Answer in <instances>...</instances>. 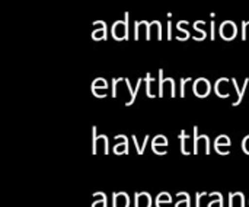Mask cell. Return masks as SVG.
Returning a JSON list of instances; mask_svg holds the SVG:
<instances>
[{"label": "cell", "instance_id": "obj_8", "mask_svg": "<svg viewBox=\"0 0 249 207\" xmlns=\"http://www.w3.org/2000/svg\"><path fill=\"white\" fill-rule=\"evenodd\" d=\"M179 140H181V152L184 155H190V153H194V140L191 142L190 137H188V133L184 130L181 132L179 134Z\"/></svg>", "mask_w": 249, "mask_h": 207}, {"label": "cell", "instance_id": "obj_33", "mask_svg": "<svg viewBox=\"0 0 249 207\" xmlns=\"http://www.w3.org/2000/svg\"><path fill=\"white\" fill-rule=\"evenodd\" d=\"M207 196V193H197V202H196V207H201V197Z\"/></svg>", "mask_w": 249, "mask_h": 207}, {"label": "cell", "instance_id": "obj_15", "mask_svg": "<svg viewBox=\"0 0 249 207\" xmlns=\"http://www.w3.org/2000/svg\"><path fill=\"white\" fill-rule=\"evenodd\" d=\"M232 83H233V88H235V91H236V94H238V99L232 104L233 107H238L241 102H242V99H244V94H245V91H247V88H248V83H249V79H245V83H244V88L242 89H239V86H238V82H236V79H232L231 80Z\"/></svg>", "mask_w": 249, "mask_h": 207}, {"label": "cell", "instance_id": "obj_22", "mask_svg": "<svg viewBox=\"0 0 249 207\" xmlns=\"http://www.w3.org/2000/svg\"><path fill=\"white\" fill-rule=\"evenodd\" d=\"M144 82H146V92H147V96H149V98H155V94L152 92V82H153L152 76H150V75H146Z\"/></svg>", "mask_w": 249, "mask_h": 207}, {"label": "cell", "instance_id": "obj_27", "mask_svg": "<svg viewBox=\"0 0 249 207\" xmlns=\"http://www.w3.org/2000/svg\"><path fill=\"white\" fill-rule=\"evenodd\" d=\"M207 207H223V197H222V194H220L216 200L210 202Z\"/></svg>", "mask_w": 249, "mask_h": 207}, {"label": "cell", "instance_id": "obj_26", "mask_svg": "<svg viewBox=\"0 0 249 207\" xmlns=\"http://www.w3.org/2000/svg\"><path fill=\"white\" fill-rule=\"evenodd\" d=\"M248 35H249V20L248 22H244V23H242V39H244V41H247V39H248Z\"/></svg>", "mask_w": 249, "mask_h": 207}, {"label": "cell", "instance_id": "obj_25", "mask_svg": "<svg viewBox=\"0 0 249 207\" xmlns=\"http://www.w3.org/2000/svg\"><path fill=\"white\" fill-rule=\"evenodd\" d=\"M156 202H168V203H172V199H171V194L169 193H160L156 197Z\"/></svg>", "mask_w": 249, "mask_h": 207}, {"label": "cell", "instance_id": "obj_2", "mask_svg": "<svg viewBox=\"0 0 249 207\" xmlns=\"http://www.w3.org/2000/svg\"><path fill=\"white\" fill-rule=\"evenodd\" d=\"M219 34L225 41H233L238 35V26L233 20H225L220 23Z\"/></svg>", "mask_w": 249, "mask_h": 207}, {"label": "cell", "instance_id": "obj_32", "mask_svg": "<svg viewBox=\"0 0 249 207\" xmlns=\"http://www.w3.org/2000/svg\"><path fill=\"white\" fill-rule=\"evenodd\" d=\"M104 91H107V89H92V92H93V95H95L96 98H105L107 94H102Z\"/></svg>", "mask_w": 249, "mask_h": 207}, {"label": "cell", "instance_id": "obj_34", "mask_svg": "<svg viewBox=\"0 0 249 207\" xmlns=\"http://www.w3.org/2000/svg\"><path fill=\"white\" fill-rule=\"evenodd\" d=\"M168 39L169 41L172 39V22L171 20L168 22Z\"/></svg>", "mask_w": 249, "mask_h": 207}, {"label": "cell", "instance_id": "obj_3", "mask_svg": "<svg viewBox=\"0 0 249 207\" xmlns=\"http://www.w3.org/2000/svg\"><path fill=\"white\" fill-rule=\"evenodd\" d=\"M193 91H194V95L198 96V98H206L210 95L212 92V83L206 79V77H198L194 80L193 83Z\"/></svg>", "mask_w": 249, "mask_h": 207}, {"label": "cell", "instance_id": "obj_29", "mask_svg": "<svg viewBox=\"0 0 249 207\" xmlns=\"http://www.w3.org/2000/svg\"><path fill=\"white\" fill-rule=\"evenodd\" d=\"M153 148V152L158 153V155H166V148L168 146H152Z\"/></svg>", "mask_w": 249, "mask_h": 207}, {"label": "cell", "instance_id": "obj_9", "mask_svg": "<svg viewBox=\"0 0 249 207\" xmlns=\"http://www.w3.org/2000/svg\"><path fill=\"white\" fill-rule=\"evenodd\" d=\"M93 25L96 28L92 31V39H95V41L107 39V25H105V22L96 20V22H93Z\"/></svg>", "mask_w": 249, "mask_h": 207}, {"label": "cell", "instance_id": "obj_36", "mask_svg": "<svg viewBox=\"0 0 249 207\" xmlns=\"http://www.w3.org/2000/svg\"><path fill=\"white\" fill-rule=\"evenodd\" d=\"M156 207H171V203H168V202H156Z\"/></svg>", "mask_w": 249, "mask_h": 207}, {"label": "cell", "instance_id": "obj_5", "mask_svg": "<svg viewBox=\"0 0 249 207\" xmlns=\"http://www.w3.org/2000/svg\"><path fill=\"white\" fill-rule=\"evenodd\" d=\"M201 146H204L206 149V155H210V139L203 134V136H198V127H194V153L198 155Z\"/></svg>", "mask_w": 249, "mask_h": 207}, {"label": "cell", "instance_id": "obj_14", "mask_svg": "<svg viewBox=\"0 0 249 207\" xmlns=\"http://www.w3.org/2000/svg\"><path fill=\"white\" fill-rule=\"evenodd\" d=\"M228 82H229V80H228L226 77L219 79V80L216 82V85H214V91H216L217 96H220V98H228V96H229V91H228V88H226Z\"/></svg>", "mask_w": 249, "mask_h": 207}, {"label": "cell", "instance_id": "obj_12", "mask_svg": "<svg viewBox=\"0 0 249 207\" xmlns=\"http://www.w3.org/2000/svg\"><path fill=\"white\" fill-rule=\"evenodd\" d=\"M112 207H130V197L127 193H114Z\"/></svg>", "mask_w": 249, "mask_h": 207}, {"label": "cell", "instance_id": "obj_1", "mask_svg": "<svg viewBox=\"0 0 249 207\" xmlns=\"http://www.w3.org/2000/svg\"><path fill=\"white\" fill-rule=\"evenodd\" d=\"M128 13H125L124 19L115 20L111 26V35L115 41L128 39Z\"/></svg>", "mask_w": 249, "mask_h": 207}, {"label": "cell", "instance_id": "obj_13", "mask_svg": "<svg viewBox=\"0 0 249 207\" xmlns=\"http://www.w3.org/2000/svg\"><path fill=\"white\" fill-rule=\"evenodd\" d=\"M134 207H152V197L149 193H136Z\"/></svg>", "mask_w": 249, "mask_h": 207}, {"label": "cell", "instance_id": "obj_21", "mask_svg": "<svg viewBox=\"0 0 249 207\" xmlns=\"http://www.w3.org/2000/svg\"><path fill=\"white\" fill-rule=\"evenodd\" d=\"M178 194H181L184 199H182V200H179V202H177L175 207H191V202H190V196H188V193H178Z\"/></svg>", "mask_w": 249, "mask_h": 207}, {"label": "cell", "instance_id": "obj_28", "mask_svg": "<svg viewBox=\"0 0 249 207\" xmlns=\"http://www.w3.org/2000/svg\"><path fill=\"white\" fill-rule=\"evenodd\" d=\"M190 80H191V77H188V79H184V77H182V79H181V88H179V96H182V98L185 96V83H187V82H190Z\"/></svg>", "mask_w": 249, "mask_h": 207}, {"label": "cell", "instance_id": "obj_6", "mask_svg": "<svg viewBox=\"0 0 249 207\" xmlns=\"http://www.w3.org/2000/svg\"><path fill=\"white\" fill-rule=\"evenodd\" d=\"M92 134H93V145H92V153L96 155L98 153V148L99 145H102L105 148V155H108V137L105 134L102 136H96V127L92 129Z\"/></svg>", "mask_w": 249, "mask_h": 207}, {"label": "cell", "instance_id": "obj_11", "mask_svg": "<svg viewBox=\"0 0 249 207\" xmlns=\"http://www.w3.org/2000/svg\"><path fill=\"white\" fill-rule=\"evenodd\" d=\"M115 140H121V142L115 143L114 153L115 155H125V153H128V140H127V137L120 134V136H115Z\"/></svg>", "mask_w": 249, "mask_h": 207}, {"label": "cell", "instance_id": "obj_17", "mask_svg": "<svg viewBox=\"0 0 249 207\" xmlns=\"http://www.w3.org/2000/svg\"><path fill=\"white\" fill-rule=\"evenodd\" d=\"M93 203H92V207H108V203H107V196L105 193H95L93 194Z\"/></svg>", "mask_w": 249, "mask_h": 207}, {"label": "cell", "instance_id": "obj_24", "mask_svg": "<svg viewBox=\"0 0 249 207\" xmlns=\"http://www.w3.org/2000/svg\"><path fill=\"white\" fill-rule=\"evenodd\" d=\"M201 23H203V20H200V22L197 20V22L194 23V29H196L197 32H200V34H201V41H203V39H206V37H207V32H206V31H204V29L200 26Z\"/></svg>", "mask_w": 249, "mask_h": 207}, {"label": "cell", "instance_id": "obj_20", "mask_svg": "<svg viewBox=\"0 0 249 207\" xmlns=\"http://www.w3.org/2000/svg\"><path fill=\"white\" fill-rule=\"evenodd\" d=\"M92 89H108V82L102 77H98L92 83Z\"/></svg>", "mask_w": 249, "mask_h": 207}, {"label": "cell", "instance_id": "obj_23", "mask_svg": "<svg viewBox=\"0 0 249 207\" xmlns=\"http://www.w3.org/2000/svg\"><path fill=\"white\" fill-rule=\"evenodd\" d=\"M152 146H168V139L165 136H156L152 140Z\"/></svg>", "mask_w": 249, "mask_h": 207}, {"label": "cell", "instance_id": "obj_16", "mask_svg": "<svg viewBox=\"0 0 249 207\" xmlns=\"http://www.w3.org/2000/svg\"><path fill=\"white\" fill-rule=\"evenodd\" d=\"M245 207V196L242 193L229 194V207Z\"/></svg>", "mask_w": 249, "mask_h": 207}, {"label": "cell", "instance_id": "obj_19", "mask_svg": "<svg viewBox=\"0 0 249 207\" xmlns=\"http://www.w3.org/2000/svg\"><path fill=\"white\" fill-rule=\"evenodd\" d=\"M131 140H133V142H134V145H136L137 153H139V155H143V153H144V149H146V145H147V140H149V136H146V137H144V140H143L142 146L139 145V140H137V137H136V136H133V137H131Z\"/></svg>", "mask_w": 249, "mask_h": 207}, {"label": "cell", "instance_id": "obj_10", "mask_svg": "<svg viewBox=\"0 0 249 207\" xmlns=\"http://www.w3.org/2000/svg\"><path fill=\"white\" fill-rule=\"evenodd\" d=\"M124 82H125V85H127V88H128V94H130V99L127 101V107H130V105H133V102L136 101V98H137V94H139V91H140V86H142V83L144 82L143 79H139L137 80V85L133 88L131 86V83H130V80L128 79H124Z\"/></svg>", "mask_w": 249, "mask_h": 207}, {"label": "cell", "instance_id": "obj_18", "mask_svg": "<svg viewBox=\"0 0 249 207\" xmlns=\"http://www.w3.org/2000/svg\"><path fill=\"white\" fill-rule=\"evenodd\" d=\"M187 23H188V22H185V20H179V22L177 23V31H178L179 34H182L181 37L177 38L178 41H185V39L190 38V32L184 28V25H187Z\"/></svg>", "mask_w": 249, "mask_h": 207}, {"label": "cell", "instance_id": "obj_7", "mask_svg": "<svg viewBox=\"0 0 249 207\" xmlns=\"http://www.w3.org/2000/svg\"><path fill=\"white\" fill-rule=\"evenodd\" d=\"M229 148H231V140H229L228 136L222 134V136H219L216 139L214 149H216L217 153H220V155H229Z\"/></svg>", "mask_w": 249, "mask_h": 207}, {"label": "cell", "instance_id": "obj_30", "mask_svg": "<svg viewBox=\"0 0 249 207\" xmlns=\"http://www.w3.org/2000/svg\"><path fill=\"white\" fill-rule=\"evenodd\" d=\"M242 151H244L247 155H249V134L248 136H245L244 140H242Z\"/></svg>", "mask_w": 249, "mask_h": 207}, {"label": "cell", "instance_id": "obj_35", "mask_svg": "<svg viewBox=\"0 0 249 207\" xmlns=\"http://www.w3.org/2000/svg\"><path fill=\"white\" fill-rule=\"evenodd\" d=\"M214 28H216V22H210V38L214 39Z\"/></svg>", "mask_w": 249, "mask_h": 207}, {"label": "cell", "instance_id": "obj_31", "mask_svg": "<svg viewBox=\"0 0 249 207\" xmlns=\"http://www.w3.org/2000/svg\"><path fill=\"white\" fill-rule=\"evenodd\" d=\"M123 79H114L112 80V96L114 98H117V86H118V83L121 82Z\"/></svg>", "mask_w": 249, "mask_h": 207}, {"label": "cell", "instance_id": "obj_4", "mask_svg": "<svg viewBox=\"0 0 249 207\" xmlns=\"http://www.w3.org/2000/svg\"><path fill=\"white\" fill-rule=\"evenodd\" d=\"M166 86H169V95H171V98H175L177 86H175L174 79H171V77L163 79V70H159V88H158L159 94H158V95H159L160 98L165 96V89H166Z\"/></svg>", "mask_w": 249, "mask_h": 207}]
</instances>
